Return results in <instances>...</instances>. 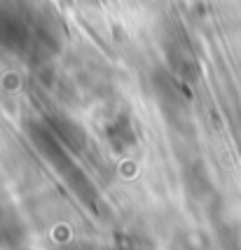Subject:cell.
<instances>
[{"label": "cell", "instance_id": "cell-1", "mask_svg": "<svg viewBox=\"0 0 241 250\" xmlns=\"http://www.w3.org/2000/svg\"><path fill=\"white\" fill-rule=\"evenodd\" d=\"M153 91L162 110H166L169 117H183L187 115V105H190V91H187V82L180 77H175L169 68H157L153 73Z\"/></svg>", "mask_w": 241, "mask_h": 250}, {"label": "cell", "instance_id": "cell-2", "mask_svg": "<svg viewBox=\"0 0 241 250\" xmlns=\"http://www.w3.org/2000/svg\"><path fill=\"white\" fill-rule=\"evenodd\" d=\"M164 54L169 61V70L175 77H180L183 82L192 84L201 77V63H199L195 49L185 40H169L164 47Z\"/></svg>", "mask_w": 241, "mask_h": 250}, {"label": "cell", "instance_id": "cell-3", "mask_svg": "<svg viewBox=\"0 0 241 250\" xmlns=\"http://www.w3.org/2000/svg\"><path fill=\"white\" fill-rule=\"evenodd\" d=\"M106 143L110 145V150L115 154H127L129 150H133V145L138 141L136 136V126H133L131 117L127 112H120L115 117H110L106 122V129H103Z\"/></svg>", "mask_w": 241, "mask_h": 250}, {"label": "cell", "instance_id": "cell-4", "mask_svg": "<svg viewBox=\"0 0 241 250\" xmlns=\"http://www.w3.org/2000/svg\"><path fill=\"white\" fill-rule=\"evenodd\" d=\"M44 122L49 124V129L54 131V136L66 145L70 152H82L85 150L87 138H85V131H82V126L77 122L68 120L64 115H52V117H47Z\"/></svg>", "mask_w": 241, "mask_h": 250}]
</instances>
